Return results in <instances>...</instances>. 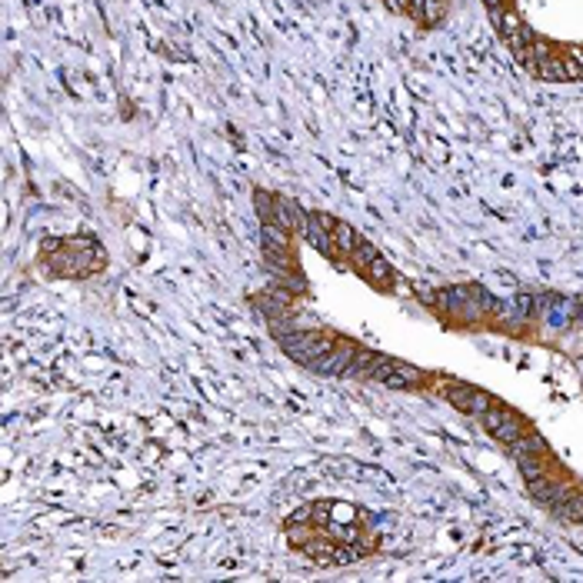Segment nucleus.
<instances>
[{
  "label": "nucleus",
  "mask_w": 583,
  "mask_h": 583,
  "mask_svg": "<svg viewBox=\"0 0 583 583\" xmlns=\"http://www.w3.org/2000/svg\"><path fill=\"white\" fill-rule=\"evenodd\" d=\"M277 340H280L287 357H294L297 363H303V367H307L314 357H320L324 350H330V347L337 344L327 330H290V333H280Z\"/></svg>",
  "instance_id": "1"
},
{
  "label": "nucleus",
  "mask_w": 583,
  "mask_h": 583,
  "mask_svg": "<svg viewBox=\"0 0 583 583\" xmlns=\"http://www.w3.org/2000/svg\"><path fill=\"white\" fill-rule=\"evenodd\" d=\"M480 423L487 427V434L494 437V440H500V444H513V440H520V437L530 430L527 427V420L517 414V410H510V407H490L483 417H480Z\"/></svg>",
  "instance_id": "2"
},
{
  "label": "nucleus",
  "mask_w": 583,
  "mask_h": 583,
  "mask_svg": "<svg viewBox=\"0 0 583 583\" xmlns=\"http://www.w3.org/2000/svg\"><path fill=\"white\" fill-rule=\"evenodd\" d=\"M357 344H350V340H337V344L324 350L320 357H314L307 367L314 370L317 377H344L350 374V367H354V357H357Z\"/></svg>",
  "instance_id": "3"
},
{
  "label": "nucleus",
  "mask_w": 583,
  "mask_h": 583,
  "mask_svg": "<svg viewBox=\"0 0 583 583\" xmlns=\"http://www.w3.org/2000/svg\"><path fill=\"white\" fill-rule=\"evenodd\" d=\"M447 400L457 407V410H464V414H470V417H477V420L494 407V397H490L487 390L474 387V384H464V380H457V384L447 390Z\"/></svg>",
  "instance_id": "4"
},
{
  "label": "nucleus",
  "mask_w": 583,
  "mask_h": 583,
  "mask_svg": "<svg viewBox=\"0 0 583 583\" xmlns=\"http://www.w3.org/2000/svg\"><path fill=\"white\" fill-rule=\"evenodd\" d=\"M374 380L390 390H410V387H420V384H423V374H420L417 367L404 363V360H387L374 374Z\"/></svg>",
  "instance_id": "5"
},
{
  "label": "nucleus",
  "mask_w": 583,
  "mask_h": 583,
  "mask_svg": "<svg viewBox=\"0 0 583 583\" xmlns=\"http://www.w3.org/2000/svg\"><path fill=\"white\" fill-rule=\"evenodd\" d=\"M527 490H530V497H533L537 503H543V507H550V510H554L556 503H563V500L573 494L567 483L550 480L547 474H543V477H537V480H527Z\"/></svg>",
  "instance_id": "6"
},
{
  "label": "nucleus",
  "mask_w": 583,
  "mask_h": 583,
  "mask_svg": "<svg viewBox=\"0 0 583 583\" xmlns=\"http://www.w3.org/2000/svg\"><path fill=\"white\" fill-rule=\"evenodd\" d=\"M254 307H257V310H264L267 320H280V317L290 314V294H287L284 287H280V290H273V294H257Z\"/></svg>",
  "instance_id": "7"
},
{
  "label": "nucleus",
  "mask_w": 583,
  "mask_h": 583,
  "mask_svg": "<svg viewBox=\"0 0 583 583\" xmlns=\"http://www.w3.org/2000/svg\"><path fill=\"white\" fill-rule=\"evenodd\" d=\"M510 453H513V460H520V457H547L550 447H547V440H543L540 434L527 430L520 440H513V444H510Z\"/></svg>",
  "instance_id": "8"
},
{
  "label": "nucleus",
  "mask_w": 583,
  "mask_h": 583,
  "mask_svg": "<svg viewBox=\"0 0 583 583\" xmlns=\"http://www.w3.org/2000/svg\"><path fill=\"white\" fill-rule=\"evenodd\" d=\"M290 230L280 224H273V220H264L260 224V247H270V250H284V254H290Z\"/></svg>",
  "instance_id": "9"
},
{
  "label": "nucleus",
  "mask_w": 583,
  "mask_h": 583,
  "mask_svg": "<svg viewBox=\"0 0 583 583\" xmlns=\"http://www.w3.org/2000/svg\"><path fill=\"white\" fill-rule=\"evenodd\" d=\"M387 354H377V350H357V357H354V367H350V374L354 377H370L374 380V374L387 363Z\"/></svg>",
  "instance_id": "10"
},
{
  "label": "nucleus",
  "mask_w": 583,
  "mask_h": 583,
  "mask_svg": "<svg viewBox=\"0 0 583 583\" xmlns=\"http://www.w3.org/2000/svg\"><path fill=\"white\" fill-rule=\"evenodd\" d=\"M307 240H310V247H317V250H320L324 257H330V260H337V257H340L337 243H333V234L324 230V227H317L314 220L307 224Z\"/></svg>",
  "instance_id": "11"
},
{
  "label": "nucleus",
  "mask_w": 583,
  "mask_h": 583,
  "mask_svg": "<svg viewBox=\"0 0 583 583\" xmlns=\"http://www.w3.org/2000/svg\"><path fill=\"white\" fill-rule=\"evenodd\" d=\"M333 243H337V250H340V257H347V260H350V254L357 250L360 237H357V230H354V227L340 220V224L333 227Z\"/></svg>",
  "instance_id": "12"
},
{
  "label": "nucleus",
  "mask_w": 583,
  "mask_h": 583,
  "mask_svg": "<svg viewBox=\"0 0 583 583\" xmlns=\"http://www.w3.org/2000/svg\"><path fill=\"white\" fill-rule=\"evenodd\" d=\"M537 77L540 80H547V84H560V80H567V74H563V57H543L537 60Z\"/></svg>",
  "instance_id": "13"
},
{
  "label": "nucleus",
  "mask_w": 583,
  "mask_h": 583,
  "mask_svg": "<svg viewBox=\"0 0 583 583\" xmlns=\"http://www.w3.org/2000/svg\"><path fill=\"white\" fill-rule=\"evenodd\" d=\"M556 517H563V520H573V524H583V494H573L563 500V503H556L554 507Z\"/></svg>",
  "instance_id": "14"
},
{
  "label": "nucleus",
  "mask_w": 583,
  "mask_h": 583,
  "mask_svg": "<svg viewBox=\"0 0 583 583\" xmlns=\"http://www.w3.org/2000/svg\"><path fill=\"white\" fill-rule=\"evenodd\" d=\"M363 277H367V280H370L374 287H390V284H393V273H390V264L384 260V257H377L374 264H370V267L363 270Z\"/></svg>",
  "instance_id": "15"
},
{
  "label": "nucleus",
  "mask_w": 583,
  "mask_h": 583,
  "mask_svg": "<svg viewBox=\"0 0 583 583\" xmlns=\"http://www.w3.org/2000/svg\"><path fill=\"white\" fill-rule=\"evenodd\" d=\"M377 257H380V254H377V247H374V243H370V240H360V243H357V250L350 254V260H354V267H357L360 273H363V270L370 267V264H374Z\"/></svg>",
  "instance_id": "16"
},
{
  "label": "nucleus",
  "mask_w": 583,
  "mask_h": 583,
  "mask_svg": "<svg viewBox=\"0 0 583 583\" xmlns=\"http://www.w3.org/2000/svg\"><path fill=\"white\" fill-rule=\"evenodd\" d=\"M517 467H520L524 480H537V477H543V474H547L543 457H520V460H517Z\"/></svg>",
  "instance_id": "17"
},
{
  "label": "nucleus",
  "mask_w": 583,
  "mask_h": 583,
  "mask_svg": "<svg viewBox=\"0 0 583 583\" xmlns=\"http://www.w3.org/2000/svg\"><path fill=\"white\" fill-rule=\"evenodd\" d=\"M563 74H567V80H583V63L577 60V54L570 50L567 57H563Z\"/></svg>",
  "instance_id": "18"
},
{
  "label": "nucleus",
  "mask_w": 583,
  "mask_h": 583,
  "mask_svg": "<svg viewBox=\"0 0 583 583\" xmlns=\"http://www.w3.org/2000/svg\"><path fill=\"white\" fill-rule=\"evenodd\" d=\"M307 520H317V507H300L290 513V527H300V524H307Z\"/></svg>",
  "instance_id": "19"
},
{
  "label": "nucleus",
  "mask_w": 583,
  "mask_h": 583,
  "mask_svg": "<svg viewBox=\"0 0 583 583\" xmlns=\"http://www.w3.org/2000/svg\"><path fill=\"white\" fill-rule=\"evenodd\" d=\"M310 220H314L317 227H324V230H330V234H333V227L340 224L337 217H330V213H320V210H317V213H310Z\"/></svg>",
  "instance_id": "20"
},
{
  "label": "nucleus",
  "mask_w": 583,
  "mask_h": 583,
  "mask_svg": "<svg viewBox=\"0 0 583 583\" xmlns=\"http://www.w3.org/2000/svg\"><path fill=\"white\" fill-rule=\"evenodd\" d=\"M487 3V10H494V7H503V0H483Z\"/></svg>",
  "instance_id": "21"
},
{
  "label": "nucleus",
  "mask_w": 583,
  "mask_h": 583,
  "mask_svg": "<svg viewBox=\"0 0 583 583\" xmlns=\"http://www.w3.org/2000/svg\"><path fill=\"white\" fill-rule=\"evenodd\" d=\"M573 54H577V60H580V63H583V50H573Z\"/></svg>",
  "instance_id": "22"
}]
</instances>
